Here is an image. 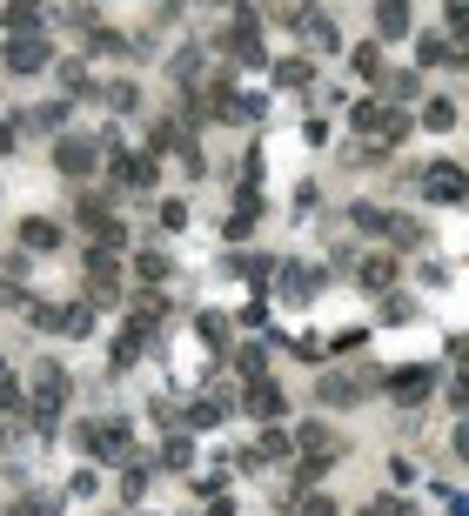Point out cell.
Instances as JSON below:
<instances>
[{
  "mask_svg": "<svg viewBox=\"0 0 469 516\" xmlns=\"http://www.w3.org/2000/svg\"><path fill=\"white\" fill-rule=\"evenodd\" d=\"M349 68H356L362 81H382V47L376 41H356V47H349Z\"/></svg>",
  "mask_w": 469,
  "mask_h": 516,
  "instance_id": "cell-19",
  "label": "cell"
},
{
  "mask_svg": "<svg viewBox=\"0 0 469 516\" xmlns=\"http://www.w3.org/2000/svg\"><path fill=\"white\" fill-rule=\"evenodd\" d=\"M161 228H188V202H161Z\"/></svg>",
  "mask_w": 469,
  "mask_h": 516,
  "instance_id": "cell-39",
  "label": "cell"
},
{
  "mask_svg": "<svg viewBox=\"0 0 469 516\" xmlns=\"http://www.w3.org/2000/svg\"><path fill=\"white\" fill-rule=\"evenodd\" d=\"M356 403H362L356 376H322V409H356Z\"/></svg>",
  "mask_w": 469,
  "mask_h": 516,
  "instance_id": "cell-16",
  "label": "cell"
},
{
  "mask_svg": "<svg viewBox=\"0 0 469 516\" xmlns=\"http://www.w3.org/2000/svg\"><path fill=\"white\" fill-rule=\"evenodd\" d=\"M108 181H114V188H128V195H148V188L161 181V161L148 155V148H141V155H134V148H114Z\"/></svg>",
  "mask_w": 469,
  "mask_h": 516,
  "instance_id": "cell-4",
  "label": "cell"
},
{
  "mask_svg": "<svg viewBox=\"0 0 469 516\" xmlns=\"http://www.w3.org/2000/svg\"><path fill=\"white\" fill-rule=\"evenodd\" d=\"M0 416H21V382L0 376Z\"/></svg>",
  "mask_w": 469,
  "mask_h": 516,
  "instance_id": "cell-36",
  "label": "cell"
},
{
  "mask_svg": "<svg viewBox=\"0 0 469 516\" xmlns=\"http://www.w3.org/2000/svg\"><path fill=\"white\" fill-rule=\"evenodd\" d=\"M134 275H141V282H148V289H161V282H168V255H161V248H148V255H134Z\"/></svg>",
  "mask_w": 469,
  "mask_h": 516,
  "instance_id": "cell-20",
  "label": "cell"
},
{
  "mask_svg": "<svg viewBox=\"0 0 469 516\" xmlns=\"http://www.w3.org/2000/svg\"><path fill=\"white\" fill-rule=\"evenodd\" d=\"M262 362H268V356H262V349H255V342H248V349H235V369H242V376H248V382L262 376Z\"/></svg>",
  "mask_w": 469,
  "mask_h": 516,
  "instance_id": "cell-33",
  "label": "cell"
},
{
  "mask_svg": "<svg viewBox=\"0 0 469 516\" xmlns=\"http://www.w3.org/2000/svg\"><path fill=\"white\" fill-rule=\"evenodd\" d=\"M101 148H108L101 135H81V128H74V135L54 141V168H61L67 181H88L94 168H101Z\"/></svg>",
  "mask_w": 469,
  "mask_h": 516,
  "instance_id": "cell-3",
  "label": "cell"
},
{
  "mask_svg": "<svg viewBox=\"0 0 469 516\" xmlns=\"http://www.w3.org/2000/svg\"><path fill=\"white\" fill-rule=\"evenodd\" d=\"M349 128H356V135H376V141H402L409 135V114L382 108V101H356V108H349Z\"/></svg>",
  "mask_w": 469,
  "mask_h": 516,
  "instance_id": "cell-5",
  "label": "cell"
},
{
  "mask_svg": "<svg viewBox=\"0 0 469 516\" xmlns=\"http://www.w3.org/2000/svg\"><path fill=\"white\" fill-rule=\"evenodd\" d=\"M302 449H309L315 463H335V456H342V436H335L329 423H302Z\"/></svg>",
  "mask_w": 469,
  "mask_h": 516,
  "instance_id": "cell-12",
  "label": "cell"
},
{
  "mask_svg": "<svg viewBox=\"0 0 469 516\" xmlns=\"http://www.w3.org/2000/svg\"><path fill=\"white\" fill-rule=\"evenodd\" d=\"M289 356H302V362H322V356H329V342H322V336H302V342H289Z\"/></svg>",
  "mask_w": 469,
  "mask_h": 516,
  "instance_id": "cell-35",
  "label": "cell"
},
{
  "mask_svg": "<svg viewBox=\"0 0 469 516\" xmlns=\"http://www.w3.org/2000/svg\"><path fill=\"white\" fill-rule=\"evenodd\" d=\"M67 396H74V376H67V362L34 356V369H27V403H21V416L34 423V436H47V429L61 423Z\"/></svg>",
  "mask_w": 469,
  "mask_h": 516,
  "instance_id": "cell-1",
  "label": "cell"
},
{
  "mask_svg": "<svg viewBox=\"0 0 469 516\" xmlns=\"http://www.w3.org/2000/svg\"><path fill=\"white\" fill-rule=\"evenodd\" d=\"M161 463H168V470H188V463H195V436H168V443H161Z\"/></svg>",
  "mask_w": 469,
  "mask_h": 516,
  "instance_id": "cell-26",
  "label": "cell"
},
{
  "mask_svg": "<svg viewBox=\"0 0 469 516\" xmlns=\"http://www.w3.org/2000/svg\"><path fill=\"white\" fill-rule=\"evenodd\" d=\"M54 510H61V496L27 490V496H14V510H7V516H54Z\"/></svg>",
  "mask_w": 469,
  "mask_h": 516,
  "instance_id": "cell-23",
  "label": "cell"
},
{
  "mask_svg": "<svg viewBox=\"0 0 469 516\" xmlns=\"http://www.w3.org/2000/svg\"><path fill=\"white\" fill-rule=\"evenodd\" d=\"M349 222L369 228V235H389V222H396V215H389V208H376V202H356V208H349Z\"/></svg>",
  "mask_w": 469,
  "mask_h": 516,
  "instance_id": "cell-22",
  "label": "cell"
},
{
  "mask_svg": "<svg viewBox=\"0 0 469 516\" xmlns=\"http://www.w3.org/2000/svg\"><path fill=\"white\" fill-rule=\"evenodd\" d=\"M423 188H429V202H463V195H469V168H456V161H429Z\"/></svg>",
  "mask_w": 469,
  "mask_h": 516,
  "instance_id": "cell-9",
  "label": "cell"
},
{
  "mask_svg": "<svg viewBox=\"0 0 469 516\" xmlns=\"http://www.w3.org/2000/svg\"><path fill=\"white\" fill-rule=\"evenodd\" d=\"M423 128H429V135H449V128H456V101H429Z\"/></svg>",
  "mask_w": 469,
  "mask_h": 516,
  "instance_id": "cell-27",
  "label": "cell"
},
{
  "mask_svg": "<svg viewBox=\"0 0 469 516\" xmlns=\"http://www.w3.org/2000/svg\"><path fill=\"white\" fill-rule=\"evenodd\" d=\"M0 309H27V289L14 282V275H0Z\"/></svg>",
  "mask_w": 469,
  "mask_h": 516,
  "instance_id": "cell-37",
  "label": "cell"
},
{
  "mask_svg": "<svg viewBox=\"0 0 469 516\" xmlns=\"http://www.w3.org/2000/svg\"><path fill=\"white\" fill-rule=\"evenodd\" d=\"M61 336H94V309H88V302H67V322H61Z\"/></svg>",
  "mask_w": 469,
  "mask_h": 516,
  "instance_id": "cell-29",
  "label": "cell"
},
{
  "mask_svg": "<svg viewBox=\"0 0 469 516\" xmlns=\"http://www.w3.org/2000/svg\"><path fill=\"white\" fill-rule=\"evenodd\" d=\"M94 490H101V476H94V470H88V463H81V470L67 476V496H94Z\"/></svg>",
  "mask_w": 469,
  "mask_h": 516,
  "instance_id": "cell-34",
  "label": "cell"
},
{
  "mask_svg": "<svg viewBox=\"0 0 469 516\" xmlns=\"http://www.w3.org/2000/svg\"><path fill=\"white\" fill-rule=\"evenodd\" d=\"M242 403H248V416H255V423H268V429L289 416V396H282V382H268V376L248 382V396H242Z\"/></svg>",
  "mask_w": 469,
  "mask_h": 516,
  "instance_id": "cell-8",
  "label": "cell"
},
{
  "mask_svg": "<svg viewBox=\"0 0 469 516\" xmlns=\"http://www.w3.org/2000/svg\"><path fill=\"white\" fill-rule=\"evenodd\" d=\"M282 456H289V436H282V429H262V436H255V463H282Z\"/></svg>",
  "mask_w": 469,
  "mask_h": 516,
  "instance_id": "cell-25",
  "label": "cell"
},
{
  "mask_svg": "<svg viewBox=\"0 0 469 516\" xmlns=\"http://www.w3.org/2000/svg\"><path fill=\"white\" fill-rule=\"evenodd\" d=\"M228 416V403H188V429H215Z\"/></svg>",
  "mask_w": 469,
  "mask_h": 516,
  "instance_id": "cell-30",
  "label": "cell"
},
{
  "mask_svg": "<svg viewBox=\"0 0 469 516\" xmlns=\"http://www.w3.org/2000/svg\"><path fill=\"white\" fill-rule=\"evenodd\" d=\"M148 496V463H128L121 470V503H141Z\"/></svg>",
  "mask_w": 469,
  "mask_h": 516,
  "instance_id": "cell-28",
  "label": "cell"
},
{
  "mask_svg": "<svg viewBox=\"0 0 469 516\" xmlns=\"http://www.w3.org/2000/svg\"><path fill=\"white\" fill-rule=\"evenodd\" d=\"M409 27H416V21H409V7H396V0H389V7H376V34H382V41H402Z\"/></svg>",
  "mask_w": 469,
  "mask_h": 516,
  "instance_id": "cell-18",
  "label": "cell"
},
{
  "mask_svg": "<svg viewBox=\"0 0 469 516\" xmlns=\"http://www.w3.org/2000/svg\"><path fill=\"white\" fill-rule=\"evenodd\" d=\"M228 275H242L248 289H268V282H275V262H268V255H235Z\"/></svg>",
  "mask_w": 469,
  "mask_h": 516,
  "instance_id": "cell-15",
  "label": "cell"
},
{
  "mask_svg": "<svg viewBox=\"0 0 469 516\" xmlns=\"http://www.w3.org/2000/svg\"><path fill=\"white\" fill-rule=\"evenodd\" d=\"M61 121H67V101H41V108H27L14 128H34V135H61Z\"/></svg>",
  "mask_w": 469,
  "mask_h": 516,
  "instance_id": "cell-13",
  "label": "cell"
},
{
  "mask_svg": "<svg viewBox=\"0 0 469 516\" xmlns=\"http://www.w3.org/2000/svg\"><path fill=\"white\" fill-rule=\"evenodd\" d=\"M275 282H282V302H315V295H322V282H329V269H315V262H282V269H275Z\"/></svg>",
  "mask_w": 469,
  "mask_h": 516,
  "instance_id": "cell-6",
  "label": "cell"
},
{
  "mask_svg": "<svg viewBox=\"0 0 469 516\" xmlns=\"http://www.w3.org/2000/svg\"><path fill=\"white\" fill-rule=\"evenodd\" d=\"M295 503H302V516H342V510H335V496H322V490L295 496Z\"/></svg>",
  "mask_w": 469,
  "mask_h": 516,
  "instance_id": "cell-32",
  "label": "cell"
},
{
  "mask_svg": "<svg viewBox=\"0 0 469 516\" xmlns=\"http://www.w3.org/2000/svg\"><path fill=\"white\" fill-rule=\"evenodd\" d=\"M443 21H449V34H456V41H469V7H449Z\"/></svg>",
  "mask_w": 469,
  "mask_h": 516,
  "instance_id": "cell-40",
  "label": "cell"
},
{
  "mask_svg": "<svg viewBox=\"0 0 469 516\" xmlns=\"http://www.w3.org/2000/svg\"><path fill=\"white\" fill-rule=\"evenodd\" d=\"M416 54H423V68H449V61H456V54H449V41H436V34H423V47H416Z\"/></svg>",
  "mask_w": 469,
  "mask_h": 516,
  "instance_id": "cell-31",
  "label": "cell"
},
{
  "mask_svg": "<svg viewBox=\"0 0 469 516\" xmlns=\"http://www.w3.org/2000/svg\"><path fill=\"white\" fill-rule=\"evenodd\" d=\"M108 101H114V108H134V101H141V88H134V81H108Z\"/></svg>",
  "mask_w": 469,
  "mask_h": 516,
  "instance_id": "cell-38",
  "label": "cell"
},
{
  "mask_svg": "<svg viewBox=\"0 0 469 516\" xmlns=\"http://www.w3.org/2000/svg\"><path fill=\"white\" fill-rule=\"evenodd\" d=\"M389 389H396L402 409L429 403V389H436V369H389Z\"/></svg>",
  "mask_w": 469,
  "mask_h": 516,
  "instance_id": "cell-10",
  "label": "cell"
},
{
  "mask_svg": "<svg viewBox=\"0 0 469 516\" xmlns=\"http://www.w3.org/2000/svg\"><path fill=\"white\" fill-rule=\"evenodd\" d=\"M0 27H7V41L14 34H47V7H21L14 0V7H0Z\"/></svg>",
  "mask_w": 469,
  "mask_h": 516,
  "instance_id": "cell-11",
  "label": "cell"
},
{
  "mask_svg": "<svg viewBox=\"0 0 469 516\" xmlns=\"http://www.w3.org/2000/svg\"><path fill=\"white\" fill-rule=\"evenodd\" d=\"M14 148H21V128H14V121L0 114V155H14Z\"/></svg>",
  "mask_w": 469,
  "mask_h": 516,
  "instance_id": "cell-41",
  "label": "cell"
},
{
  "mask_svg": "<svg viewBox=\"0 0 469 516\" xmlns=\"http://www.w3.org/2000/svg\"><path fill=\"white\" fill-rule=\"evenodd\" d=\"M389 242H396V248H423V242H429V228H423V222H409V215H396V222H389Z\"/></svg>",
  "mask_w": 469,
  "mask_h": 516,
  "instance_id": "cell-24",
  "label": "cell"
},
{
  "mask_svg": "<svg viewBox=\"0 0 469 516\" xmlns=\"http://www.w3.org/2000/svg\"><path fill=\"white\" fill-rule=\"evenodd\" d=\"M449 449H456V456H463V463H469V416H463V423H456V436H449Z\"/></svg>",
  "mask_w": 469,
  "mask_h": 516,
  "instance_id": "cell-42",
  "label": "cell"
},
{
  "mask_svg": "<svg viewBox=\"0 0 469 516\" xmlns=\"http://www.w3.org/2000/svg\"><path fill=\"white\" fill-rule=\"evenodd\" d=\"M362 516H389V510H362Z\"/></svg>",
  "mask_w": 469,
  "mask_h": 516,
  "instance_id": "cell-43",
  "label": "cell"
},
{
  "mask_svg": "<svg viewBox=\"0 0 469 516\" xmlns=\"http://www.w3.org/2000/svg\"><path fill=\"white\" fill-rule=\"evenodd\" d=\"M195 329H201V342H208V349H228V329H235V322H228V315H215V309H201Z\"/></svg>",
  "mask_w": 469,
  "mask_h": 516,
  "instance_id": "cell-21",
  "label": "cell"
},
{
  "mask_svg": "<svg viewBox=\"0 0 469 516\" xmlns=\"http://www.w3.org/2000/svg\"><path fill=\"white\" fill-rule=\"evenodd\" d=\"M356 282L369 295H382L389 282H396V255H369V262H356Z\"/></svg>",
  "mask_w": 469,
  "mask_h": 516,
  "instance_id": "cell-14",
  "label": "cell"
},
{
  "mask_svg": "<svg viewBox=\"0 0 469 516\" xmlns=\"http://www.w3.org/2000/svg\"><path fill=\"white\" fill-rule=\"evenodd\" d=\"M14 242H21V255H54V248L67 242V228L54 222V215H21V228H14Z\"/></svg>",
  "mask_w": 469,
  "mask_h": 516,
  "instance_id": "cell-7",
  "label": "cell"
},
{
  "mask_svg": "<svg viewBox=\"0 0 469 516\" xmlns=\"http://www.w3.org/2000/svg\"><path fill=\"white\" fill-rule=\"evenodd\" d=\"M0 68L14 74V81H34V74L54 68V41L47 34H14V41L0 47Z\"/></svg>",
  "mask_w": 469,
  "mask_h": 516,
  "instance_id": "cell-2",
  "label": "cell"
},
{
  "mask_svg": "<svg viewBox=\"0 0 469 516\" xmlns=\"http://www.w3.org/2000/svg\"><path fill=\"white\" fill-rule=\"evenodd\" d=\"M275 81H282V88H309L315 61H309V54H282V61H275Z\"/></svg>",
  "mask_w": 469,
  "mask_h": 516,
  "instance_id": "cell-17",
  "label": "cell"
}]
</instances>
